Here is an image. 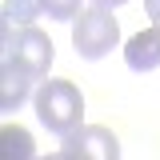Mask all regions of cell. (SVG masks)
I'll return each mask as SVG.
<instances>
[{
	"mask_svg": "<svg viewBox=\"0 0 160 160\" xmlns=\"http://www.w3.org/2000/svg\"><path fill=\"white\" fill-rule=\"evenodd\" d=\"M32 108H36L40 124L48 132H56L60 140L84 124V96L72 80H44L32 92Z\"/></svg>",
	"mask_w": 160,
	"mask_h": 160,
	"instance_id": "1",
	"label": "cell"
},
{
	"mask_svg": "<svg viewBox=\"0 0 160 160\" xmlns=\"http://www.w3.org/2000/svg\"><path fill=\"white\" fill-rule=\"evenodd\" d=\"M52 40L48 32H40L36 24H8L4 20V60L16 64L28 80H44L48 68H52Z\"/></svg>",
	"mask_w": 160,
	"mask_h": 160,
	"instance_id": "2",
	"label": "cell"
},
{
	"mask_svg": "<svg viewBox=\"0 0 160 160\" xmlns=\"http://www.w3.org/2000/svg\"><path fill=\"white\" fill-rule=\"evenodd\" d=\"M120 44V24L112 20L108 8H84L76 20H72V48L76 56L84 60H104L112 48Z\"/></svg>",
	"mask_w": 160,
	"mask_h": 160,
	"instance_id": "3",
	"label": "cell"
},
{
	"mask_svg": "<svg viewBox=\"0 0 160 160\" xmlns=\"http://www.w3.org/2000/svg\"><path fill=\"white\" fill-rule=\"evenodd\" d=\"M64 148L76 152L80 160H120V140L104 124H80L76 132L64 136Z\"/></svg>",
	"mask_w": 160,
	"mask_h": 160,
	"instance_id": "4",
	"label": "cell"
},
{
	"mask_svg": "<svg viewBox=\"0 0 160 160\" xmlns=\"http://www.w3.org/2000/svg\"><path fill=\"white\" fill-rule=\"evenodd\" d=\"M124 60H128L132 72H152V68H160V28L156 24L144 28V32H136V36L124 44Z\"/></svg>",
	"mask_w": 160,
	"mask_h": 160,
	"instance_id": "5",
	"label": "cell"
},
{
	"mask_svg": "<svg viewBox=\"0 0 160 160\" xmlns=\"http://www.w3.org/2000/svg\"><path fill=\"white\" fill-rule=\"evenodd\" d=\"M24 100H28V76L4 60L0 64V112H16Z\"/></svg>",
	"mask_w": 160,
	"mask_h": 160,
	"instance_id": "6",
	"label": "cell"
},
{
	"mask_svg": "<svg viewBox=\"0 0 160 160\" xmlns=\"http://www.w3.org/2000/svg\"><path fill=\"white\" fill-rule=\"evenodd\" d=\"M0 160H36V140L20 124H4L0 128Z\"/></svg>",
	"mask_w": 160,
	"mask_h": 160,
	"instance_id": "7",
	"label": "cell"
},
{
	"mask_svg": "<svg viewBox=\"0 0 160 160\" xmlns=\"http://www.w3.org/2000/svg\"><path fill=\"white\" fill-rule=\"evenodd\" d=\"M44 8H40V0H4V20L8 24H32Z\"/></svg>",
	"mask_w": 160,
	"mask_h": 160,
	"instance_id": "8",
	"label": "cell"
},
{
	"mask_svg": "<svg viewBox=\"0 0 160 160\" xmlns=\"http://www.w3.org/2000/svg\"><path fill=\"white\" fill-rule=\"evenodd\" d=\"M40 8L48 12V20H76L80 0H40Z\"/></svg>",
	"mask_w": 160,
	"mask_h": 160,
	"instance_id": "9",
	"label": "cell"
},
{
	"mask_svg": "<svg viewBox=\"0 0 160 160\" xmlns=\"http://www.w3.org/2000/svg\"><path fill=\"white\" fill-rule=\"evenodd\" d=\"M144 12H148V20L160 28V0H144Z\"/></svg>",
	"mask_w": 160,
	"mask_h": 160,
	"instance_id": "10",
	"label": "cell"
},
{
	"mask_svg": "<svg viewBox=\"0 0 160 160\" xmlns=\"http://www.w3.org/2000/svg\"><path fill=\"white\" fill-rule=\"evenodd\" d=\"M36 160H80V156L68 152V148H60V152H48V156H36Z\"/></svg>",
	"mask_w": 160,
	"mask_h": 160,
	"instance_id": "11",
	"label": "cell"
},
{
	"mask_svg": "<svg viewBox=\"0 0 160 160\" xmlns=\"http://www.w3.org/2000/svg\"><path fill=\"white\" fill-rule=\"evenodd\" d=\"M96 8H120V4H128V0H92Z\"/></svg>",
	"mask_w": 160,
	"mask_h": 160,
	"instance_id": "12",
	"label": "cell"
}]
</instances>
